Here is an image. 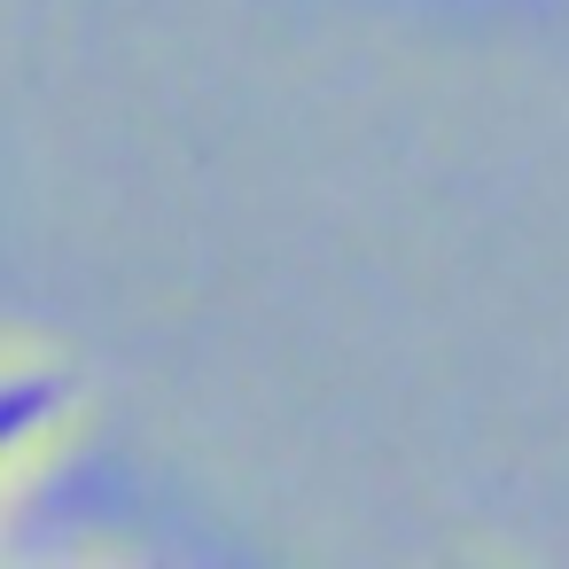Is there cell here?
<instances>
[]
</instances>
